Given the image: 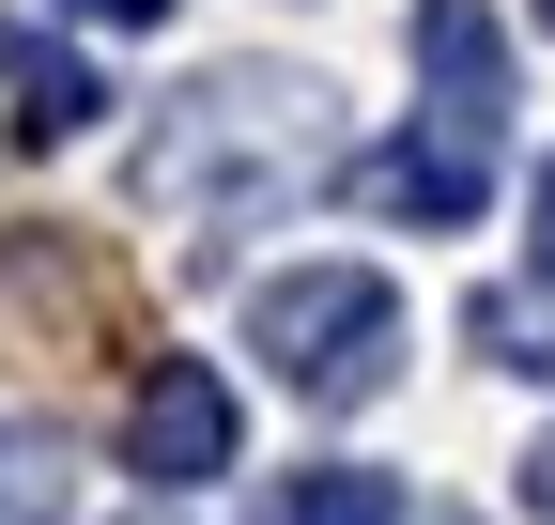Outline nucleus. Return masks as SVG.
<instances>
[{
    "label": "nucleus",
    "instance_id": "obj_10",
    "mask_svg": "<svg viewBox=\"0 0 555 525\" xmlns=\"http://www.w3.org/2000/svg\"><path fill=\"white\" fill-rule=\"evenodd\" d=\"M525 232H540V279H555V155H540V185H525Z\"/></svg>",
    "mask_w": 555,
    "mask_h": 525
},
{
    "label": "nucleus",
    "instance_id": "obj_2",
    "mask_svg": "<svg viewBox=\"0 0 555 525\" xmlns=\"http://www.w3.org/2000/svg\"><path fill=\"white\" fill-rule=\"evenodd\" d=\"M247 356L294 386V402H386V371H401L386 262H294V279H262L247 294Z\"/></svg>",
    "mask_w": 555,
    "mask_h": 525
},
{
    "label": "nucleus",
    "instance_id": "obj_4",
    "mask_svg": "<svg viewBox=\"0 0 555 525\" xmlns=\"http://www.w3.org/2000/svg\"><path fill=\"white\" fill-rule=\"evenodd\" d=\"M232 448H247V402H232V371H217V356H170V371H139V402H124V464L155 479V495H201V479H232Z\"/></svg>",
    "mask_w": 555,
    "mask_h": 525
},
{
    "label": "nucleus",
    "instance_id": "obj_8",
    "mask_svg": "<svg viewBox=\"0 0 555 525\" xmlns=\"http://www.w3.org/2000/svg\"><path fill=\"white\" fill-rule=\"evenodd\" d=\"M278 525H401V479H371V464H309L294 495H278Z\"/></svg>",
    "mask_w": 555,
    "mask_h": 525
},
{
    "label": "nucleus",
    "instance_id": "obj_3",
    "mask_svg": "<svg viewBox=\"0 0 555 525\" xmlns=\"http://www.w3.org/2000/svg\"><path fill=\"white\" fill-rule=\"evenodd\" d=\"M356 185H371L401 232H463V217L509 185V108H448V93H433L386 155H356Z\"/></svg>",
    "mask_w": 555,
    "mask_h": 525
},
{
    "label": "nucleus",
    "instance_id": "obj_12",
    "mask_svg": "<svg viewBox=\"0 0 555 525\" xmlns=\"http://www.w3.org/2000/svg\"><path fill=\"white\" fill-rule=\"evenodd\" d=\"M525 510H540V525H555V433H540V448H525Z\"/></svg>",
    "mask_w": 555,
    "mask_h": 525
},
{
    "label": "nucleus",
    "instance_id": "obj_1",
    "mask_svg": "<svg viewBox=\"0 0 555 525\" xmlns=\"http://www.w3.org/2000/svg\"><path fill=\"white\" fill-rule=\"evenodd\" d=\"M324 170H339V93L294 78V62H217L139 140V202H170V217H278Z\"/></svg>",
    "mask_w": 555,
    "mask_h": 525
},
{
    "label": "nucleus",
    "instance_id": "obj_6",
    "mask_svg": "<svg viewBox=\"0 0 555 525\" xmlns=\"http://www.w3.org/2000/svg\"><path fill=\"white\" fill-rule=\"evenodd\" d=\"M0 93H16V140H78V124L108 108V78L78 47H0Z\"/></svg>",
    "mask_w": 555,
    "mask_h": 525
},
{
    "label": "nucleus",
    "instance_id": "obj_7",
    "mask_svg": "<svg viewBox=\"0 0 555 525\" xmlns=\"http://www.w3.org/2000/svg\"><path fill=\"white\" fill-rule=\"evenodd\" d=\"M463 341L494 356V371H555V279H525V294H463Z\"/></svg>",
    "mask_w": 555,
    "mask_h": 525
},
{
    "label": "nucleus",
    "instance_id": "obj_9",
    "mask_svg": "<svg viewBox=\"0 0 555 525\" xmlns=\"http://www.w3.org/2000/svg\"><path fill=\"white\" fill-rule=\"evenodd\" d=\"M47 479H62V448H47V433H0V525H47V510H62Z\"/></svg>",
    "mask_w": 555,
    "mask_h": 525
},
{
    "label": "nucleus",
    "instance_id": "obj_11",
    "mask_svg": "<svg viewBox=\"0 0 555 525\" xmlns=\"http://www.w3.org/2000/svg\"><path fill=\"white\" fill-rule=\"evenodd\" d=\"M78 16H93V31H155L170 0H78Z\"/></svg>",
    "mask_w": 555,
    "mask_h": 525
},
{
    "label": "nucleus",
    "instance_id": "obj_5",
    "mask_svg": "<svg viewBox=\"0 0 555 525\" xmlns=\"http://www.w3.org/2000/svg\"><path fill=\"white\" fill-rule=\"evenodd\" d=\"M416 78H433L448 108H509V31H494V0H416Z\"/></svg>",
    "mask_w": 555,
    "mask_h": 525
}]
</instances>
